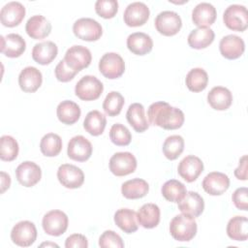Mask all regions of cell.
<instances>
[{
  "mask_svg": "<svg viewBox=\"0 0 248 248\" xmlns=\"http://www.w3.org/2000/svg\"><path fill=\"white\" fill-rule=\"evenodd\" d=\"M149 122L165 130H175L180 128L185 120L181 109L171 107L166 102H155L147 109Z\"/></svg>",
  "mask_w": 248,
  "mask_h": 248,
  "instance_id": "1",
  "label": "cell"
},
{
  "mask_svg": "<svg viewBox=\"0 0 248 248\" xmlns=\"http://www.w3.org/2000/svg\"><path fill=\"white\" fill-rule=\"evenodd\" d=\"M197 222L194 217L187 214L174 216L170 223V235L177 241H190L197 233Z\"/></svg>",
  "mask_w": 248,
  "mask_h": 248,
  "instance_id": "2",
  "label": "cell"
},
{
  "mask_svg": "<svg viewBox=\"0 0 248 248\" xmlns=\"http://www.w3.org/2000/svg\"><path fill=\"white\" fill-rule=\"evenodd\" d=\"M103 83L94 76H84L76 84L75 93L82 101L97 100L103 93Z\"/></svg>",
  "mask_w": 248,
  "mask_h": 248,
  "instance_id": "3",
  "label": "cell"
},
{
  "mask_svg": "<svg viewBox=\"0 0 248 248\" xmlns=\"http://www.w3.org/2000/svg\"><path fill=\"white\" fill-rule=\"evenodd\" d=\"M223 21L225 25L233 31L242 32L248 27L247 9L238 4L230 5L224 12Z\"/></svg>",
  "mask_w": 248,
  "mask_h": 248,
  "instance_id": "4",
  "label": "cell"
},
{
  "mask_svg": "<svg viewBox=\"0 0 248 248\" xmlns=\"http://www.w3.org/2000/svg\"><path fill=\"white\" fill-rule=\"evenodd\" d=\"M73 32L76 37L86 42L97 41L103 34L101 24L90 17H81L75 21L73 25Z\"/></svg>",
  "mask_w": 248,
  "mask_h": 248,
  "instance_id": "5",
  "label": "cell"
},
{
  "mask_svg": "<svg viewBox=\"0 0 248 248\" xmlns=\"http://www.w3.org/2000/svg\"><path fill=\"white\" fill-rule=\"evenodd\" d=\"M99 71L105 78L115 79L124 74L125 62L118 53L107 52L99 61Z\"/></svg>",
  "mask_w": 248,
  "mask_h": 248,
  "instance_id": "6",
  "label": "cell"
},
{
  "mask_svg": "<svg viewBox=\"0 0 248 248\" xmlns=\"http://www.w3.org/2000/svg\"><path fill=\"white\" fill-rule=\"evenodd\" d=\"M68 216L61 210L54 209L46 213L43 217L42 226L45 232L51 236H59L68 229Z\"/></svg>",
  "mask_w": 248,
  "mask_h": 248,
  "instance_id": "7",
  "label": "cell"
},
{
  "mask_svg": "<svg viewBox=\"0 0 248 248\" xmlns=\"http://www.w3.org/2000/svg\"><path fill=\"white\" fill-rule=\"evenodd\" d=\"M37 238V229L30 221H20L16 223L11 232L12 241L20 247L31 246Z\"/></svg>",
  "mask_w": 248,
  "mask_h": 248,
  "instance_id": "8",
  "label": "cell"
},
{
  "mask_svg": "<svg viewBox=\"0 0 248 248\" xmlns=\"http://www.w3.org/2000/svg\"><path fill=\"white\" fill-rule=\"evenodd\" d=\"M182 26L180 16L173 11H163L155 18L157 31L164 36H173L177 34Z\"/></svg>",
  "mask_w": 248,
  "mask_h": 248,
  "instance_id": "9",
  "label": "cell"
},
{
  "mask_svg": "<svg viewBox=\"0 0 248 248\" xmlns=\"http://www.w3.org/2000/svg\"><path fill=\"white\" fill-rule=\"evenodd\" d=\"M109 170L116 176L133 173L137 169V159L130 152H117L109 159Z\"/></svg>",
  "mask_w": 248,
  "mask_h": 248,
  "instance_id": "10",
  "label": "cell"
},
{
  "mask_svg": "<svg viewBox=\"0 0 248 248\" xmlns=\"http://www.w3.org/2000/svg\"><path fill=\"white\" fill-rule=\"evenodd\" d=\"M64 60L70 68L78 73L90 65L92 61V54L87 47L76 45L67 49Z\"/></svg>",
  "mask_w": 248,
  "mask_h": 248,
  "instance_id": "11",
  "label": "cell"
},
{
  "mask_svg": "<svg viewBox=\"0 0 248 248\" xmlns=\"http://www.w3.org/2000/svg\"><path fill=\"white\" fill-rule=\"evenodd\" d=\"M57 178L68 189L79 188L84 182L83 171L75 165L63 164L57 170Z\"/></svg>",
  "mask_w": 248,
  "mask_h": 248,
  "instance_id": "12",
  "label": "cell"
},
{
  "mask_svg": "<svg viewBox=\"0 0 248 248\" xmlns=\"http://www.w3.org/2000/svg\"><path fill=\"white\" fill-rule=\"evenodd\" d=\"M92 144L83 136H75L68 142V157L77 162H85L92 155Z\"/></svg>",
  "mask_w": 248,
  "mask_h": 248,
  "instance_id": "13",
  "label": "cell"
},
{
  "mask_svg": "<svg viewBox=\"0 0 248 248\" xmlns=\"http://www.w3.org/2000/svg\"><path fill=\"white\" fill-rule=\"evenodd\" d=\"M17 181L24 187H33L42 177L41 168L34 162L25 161L19 164L16 170Z\"/></svg>",
  "mask_w": 248,
  "mask_h": 248,
  "instance_id": "14",
  "label": "cell"
},
{
  "mask_svg": "<svg viewBox=\"0 0 248 248\" xmlns=\"http://www.w3.org/2000/svg\"><path fill=\"white\" fill-rule=\"evenodd\" d=\"M149 8L142 2H133L124 11V22L130 27L143 25L149 18Z\"/></svg>",
  "mask_w": 248,
  "mask_h": 248,
  "instance_id": "15",
  "label": "cell"
},
{
  "mask_svg": "<svg viewBox=\"0 0 248 248\" xmlns=\"http://www.w3.org/2000/svg\"><path fill=\"white\" fill-rule=\"evenodd\" d=\"M203 170L202 161L194 155H188L184 157L178 164L177 172L186 181H195Z\"/></svg>",
  "mask_w": 248,
  "mask_h": 248,
  "instance_id": "16",
  "label": "cell"
},
{
  "mask_svg": "<svg viewBox=\"0 0 248 248\" xmlns=\"http://www.w3.org/2000/svg\"><path fill=\"white\" fill-rule=\"evenodd\" d=\"M203 190L211 196H220L230 187V178L227 174L220 171L209 172L202 180Z\"/></svg>",
  "mask_w": 248,
  "mask_h": 248,
  "instance_id": "17",
  "label": "cell"
},
{
  "mask_svg": "<svg viewBox=\"0 0 248 248\" xmlns=\"http://www.w3.org/2000/svg\"><path fill=\"white\" fill-rule=\"evenodd\" d=\"M25 16L24 6L16 1H12L3 6L0 11L1 23L6 27L17 26Z\"/></svg>",
  "mask_w": 248,
  "mask_h": 248,
  "instance_id": "18",
  "label": "cell"
},
{
  "mask_svg": "<svg viewBox=\"0 0 248 248\" xmlns=\"http://www.w3.org/2000/svg\"><path fill=\"white\" fill-rule=\"evenodd\" d=\"M219 50L227 59L233 60L240 57L245 50L244 41L236 35H227L219 43Z\"/></svg>",
  "mask_w": 248,
  "mask_h": 248,
  "instance_id": "19",
  "label": "cell"
},
{
  "mask_svg": "<svg viewBox=\"0 0 248 248\" xmlns=\"http://www.w3.org/2000/svg\"><path fill=\"white\" fill-rule=\"evenodd\" d=\"M178 209L187 215L192 217L200 216L204 209V202L202 196L197 192H186L184 197L177 202Z\"/></svg>",
  "mask_w": 248,
  "mask_h": 248,
  "instance_id": "20",
  "label": "cell"
},
{
  "mask_svg": "<svg viewBox=\"0 0 248 248\" xmlns=\"http://www.w3.org/2000/svg\"><path fill=\"white\" fill-rule=\"evenodd\" d=\"M43 82L42 73L32 66L25 67L18 76L20 89L26 93H33L39 89Z\"/></svg>",
  "mask_w": 248,
  "mask_h": 248,
  "instance_id": "21",
  "label": "cell"
},
{
  "mask_svg": "<svg viewBox=\"0 0 248 248\" xmlns=\"http://www.w3.org/2000/svg\"><path fill=\"white\" fill-rule=\"evenodd\" d=\"M25 31L27 35L34 40L45 39L51 32V23L44 16L36 15L27 20Z\"/></svg>",
  "mask_w": 248,
  "mask_h": 248,
  "instance_id": "22",
  "label": "cell"
},
{
  "mask_svg": "<svg viewBox=\"0 0 248 248\" xmlns=\"http://www.w3.org/2000/svg\"><path fill=\"white\" fill-rule=\"evenodd\" d=\"M26 48L24 39L16 33H11L6 36H1V52L7 57H19Z\"/></svg>",
  "mask_w": 248,
  "mask_h": 248,
  "instance_id": "23",
  "label": "cell"
},
{
  "mask_svg": "<svg viewBox=\"0 0 248 248\" xmlns=\"http://www.w3.org/2000/svg\"><path fill=\"white\" fill-rule=\"evenodd\" d=\"M216 9L207 2L198 4L192 12V20L198 27H208L212 25L216 19Z\"/></svg>",
  "mask_w": 248,
  "mask_h": 248,
  "instance_id": "24",
  "label": "cell"
},
{
  "mask_svg": "<svg viewBox=\"0 0 248 248\" xmlns=\"http://www.w3.org/2000/svg\"><path fill=\"white\" fill-rule=\"evenodd\" d=\"M58 53L57 46L51 41H46L36 44L32 49V58L40 65L51 63Z\"/></svg>",
  "mask_w": 248,
  "mask_h": 248,
  "instance_id": "25",
  "label": "cell"
},
{
  "mask_svg": "<svg viewBox=\"0 0 248 248\" xmlns=\"http://www.w3.org/2000/svg\"><path fill=\"white\" fill-rule=\"evenodd\" d=\"M128 49L137 55H145L152 50L153 41L151 37L143 32H135L127 38Z\"/></svg>",
  "mask_w": 248,
  "mask_h": 248,
  "instance_id": "26",
  "label": "cell"
},
{
  "mask_svg": "<svg viewBox=\"0 0 248 248\" xmlns=\"http://www.w3.org/2000/svg\"><path fill=\"white\" fill-rule=\"evenodd\" d=\"M207 102L216 110H226L232 103V94L226 87L215 86L208 92Z\"/></svg>",
  "mask_w": 248,
  "mask_h": 248,
  "instance_id": "27",
  "label": "cell"
},
{
  "mask_svg": "<svg viewBox=\"0 0 248 248\" xmlns=\"http://www.w3.org/2000/svg\"><path fill=\"white\" fill-rule=\"evenodd\" d=\"M160 208L155 203L143 204L137 213L138 223L144 229H153L160 222Z\"/></svg>",
  "mask_w": 248,
  "mask_h": 248,
  "instance_id": "28",
  "label": "cell"
},
{
  "mask_svg": "<svg viewBox=\"0 0 248 248\" xmlns=\"http://www.w3.org/2000/svg\"><path fill=\"white\" fill-rule=\"evenodd\" d=\"M126 118L128 123L138 133H142L149 127L144 113V108L140 103H134L129 106L126 112Z\"/></svg>",
  "mask_w": 248,
  "mask_h": 248,
  "instance_id": "29",
  "label": "cell"
},
{
  "mask_svg": "<svg viewBox=\"0 0 248 248\" xmlns=\"http://www.w3.org/2000/svg\"><path fill=\"white\" fill-rule=\"evenodd\" d=\"M214 31L209 27H198L188 35V45L192 48L202 49L207 47L214 41Z\"/></svg>",
  "mask_w": 248,
  "mask_h": 248,
  "instance_id": "30",
  "label": "cell"
},
{
  "mask_svg": "<svg viewBox=\"0 0 248 248\" xmlns=\"http://www.w3.org/2000/svg\"><path fill=\"white\" fill-rule=\"evenodd\" d=\"M56 114L60 122L66 125L76 123L81 114V110L78 104L73 101L65 100L59 103L56 108Z\"/></svg>",
  "mask_w": 248,
  "mask_h": 248,
  "instance_id": "31",
  "label": "cell"
},
{
  "mask_svg": "<svg viewBox=\"0 0 248 248\" xmlns=\"http://www.w3.org/2000/svg\"><path fill=\"white\" fill-rule=\"evenodd\" d=\"M149 185L141 178H133L125 181L121 186V193L124 198L129 200L141 199L148 193Z\"/></svg>",
  "mask_w": 248,
  "mask_h": 248,
  "instance_id": "32",
  "label": "cell"
},
{
  "mask_svg": "<svg viewBox=\"0 0 248 248\" xmlns=\"http://www.w3.org/2000/svg\"><path fill=\"white\" fill-rule=\"evenodd\" d=\"M114 223L126 233L138 231L137 213L129 208H120L114 213Z\"/></svg>",
  "mask_w": 248,
  "mask_h": 248,
  "instance_id": "33",
  "label": "cell"
},
{
  "mask_svg": "<svg viewBox=\"0 0 248 248\" xmlns=\"http://www.w3.org/2000/svg\"><path fill=\"white\" fill-rule=\"evenodd\" d=\"M228 236L235 241H244L248 238V219L245 216H234L227 225Z\"/></svg>",
  "mask_w": 248,
  "mask_h": 248,
  "instance_id": "34",
  "label": "cell"
},
{
  "mask_svg": "<svg viewBox=\"0 0 248 248\" xmlns=\"http://www.w3.org/2000/svg\"><path fill=\"white\" fill-rule=\"evenodd\" d=\"M107 125L106 116L99 110L89 111L83 121V128L91 136H100L103 134Z\"/></svg>",
  "mask_w": 248,
  "mask_h": 248,
  "instance_id": "35",
  "label": "cell"
},
{
  "mask_svg": "<svg viewBox=\"0 0 248 248\" xmlns=\"http://www.w3.org/2000/svg\"><path fill=\"white\" fill-rule=\"evenodd\" d=\"M185 82L190 91L201 92L207 86L208 75L202 68H194L188 72Z\"/></svg>",
  "mask_w": 248,
  "mask_h": 248,
  "instance_id": "36",
  "label": "cell"
},
{
  "mask_svg": "<svg viewBox=\"0 0 248 248\" xmlns=\"http://www.w3.org/2000/svg\"><path fill=\"white\" fill-rule=\"evenodd\" d=\"M161 192L167 201L170 202H178L184 197L187 190L182 182L176 179H170L163 184Z\"/></svg>",
  "mask_w": 248,
  "mask_h": 248,
  "instance_id": "37",
  "label": "cell"
},
{
  "mask_svg": "<svg viewBox=\"0 0 248 248\" xmlns=\"http://www.w3.org/2000/svg\"><path fill=\"white\" fill-rule=\"evenodd\" d=\"M41 152L46 157H55L62 150V140L54 133L45 135L40 142Z\"/></svg>",
  "mask_w": 248,
  "mask_h": 248,
  "instance_id": "38",
  "label": "cell"
},
{
  "mask_svg": "<svg viewBox=\"0 0 248 248\" xmlns=\"http://www.w3.org/2000/svg\"><path fill=\"white\" fill-rule=\"evenodd\" d=\"M162 149L167 159L175 160L184 150V140L179 135L170 136L165 140Z\"/></svg>",
  "mask_w": 248,
  "mask_h": 248,
  "instance_id": "39",
  "label": "cell"
},
{
  "mask_svg": "<svg viewBox=\"0 0 248 248\" xmlns=\"http://www.w3.org/2000/svg\"><path fill=\"white\" fill-rule=\"evenodd\" d=\"M18 143L12 136H2L0 139V158L2 161H14L18 155Z\"/></svg>",
  "mask_w": 248,
  "mask_h": 248,
  "instance_id": "40",
  "label": "cell"
},
{
  "mask_svg": "<svg viewBox=\"0 0 248 248\" xmlns=\"http://www.w3.org/2000/svg\"><path fill=\"white\" fill-rule=\"evenodd\" d=\"M124 103V97L119 92L111 91L103 102V109L108 116H116L121 112Z\"/></svg>",
  "mask_w": 248,
  "mask_h": 248,
  "instance_id": "41",
  "label": "cell"
},
{
  "mask_svg": "<svg viewBox=\"0 0 248 248\" xmlns=\"http://www.w3.org/2000/svg\"><path fill=\"white\" fill-rule=\"evenodd\" d=\"M109 139L111 142L117 146H126L130 144L132 136L126 126L120 123H115L109 130Z\"/></svg>",
  "mask_w": 248,
  "mask_h": 248,
  "instance_id": "42",
  "label": "cell"
},
{
  "mask_svg": "<svg viewBox=\"0 0 248 248\" xmlns=\"http://www.w3.org/2000/svg\"><path fill=\"white\" fill-rule=\"evenodd\" d=\"M95 12L103 18H112L118 12L116 0H98L95 3Z\"/></svg>",
  "mask_w": 248,
  "mask_h": 248,
  "instance_id": "43",
  "label": "cell"
},
{
  "mask_svg": "<svg viewBox=\"0 0 248 248\" xmlns=\"http://www.w3.org/2000/svg\"><path fill=\"white\" fill-rule=\"evenodd\" d=\"M99 246L102 248H123L124 242L119 234L113 231H105L99 237Z\"/></svg>",
  "mask_w": 248,
  "mask_h": 248,
  "instance_id": "44",
  "label": "cell"
},
{
  "mask_svg": "<svg viewBox=\"0 0 248 248\" xmlns=\"http://www.w3.org/2000/svg\"><path fill=\"white\" fill-rule=\"evenodd\" d=\"M54 74H55L56 78L59 81H61V82H68V81L72 80L75 78V76L78 74V72L73 70L72 68H70L67 65V63L65 62V60L62 59L56 65L55 70H54Z\"/></svg>",
  "mask_w": 248,
  "mask_h": 248,
  "instance_id": "45",
  "label": "cell"
},
{
  "mask_svg": "<svg viewBox=\"0 0 248 248\" xmlns=\"http://www.w3.org/2000/svg\"><path fill=\"white\" fill-rule=\"evenodd\" d=\"M232 200L237 209L246 211L248 209V189L246 187L237 188L233 192Z\"/></svg>",
  "mask_w": 248,
  "mask_h": 248,
  "instance_id": "46",
  "label": "cell"
},
{
  "mask_svg": "<svg viewBox=\"0 0 248 248\" xmlns=\"http://www.w3.org/2000/svg\"><path fill=\"white\" fill-rule=\"evenodd\" d=\"M66 248H87V238L80 233H74L67 237L65 241Z\"/></svg>",
  "mask_w": 248,
  "mask_h": 248,
  "instance_id": "47",
  "label": "cell"
},
{
  "mask_svg": "<svg viewBox=\"0 0 248 248\" xmlns=\"http://www.w3.org/2000/svg\"><path fill=\"white\" fill-rule=\"evenodd\" d=\"M234 175L239 180L247 179V156L246 155L240 158L238 167L234 170Z\"/></svg>",
  "mask_w": 248,
  "mask_h": 248,
  "instance_id": "48",
  "label": "cell"
},
{
  "mask_svg": "<svg viewBox=\"0 0 248 248\" xmlns=\"http://www.w3.org/2000/svg\"><path fill=\"white\" fill-rule=\"evenodd\" d=\"M11 185V177L5 171H1V194H3Z\"/></svg>",
  "mask_w": 248,
  "mask_h": 248,
  "instance_id": "49",
  "label": "cell"
},
{
  "mask_svg": "<svg viewBox=\"0 0 248 248\" xmlns=\"http://www.w3.org/2000/svg\"><path fill=\"white\" fill-rule=\"evenodd\" d=\"M41 247H44V246H52V247H58V245L57 244H55V243H51V242H45V243H42L41 245H40Z\"/></svg>",
  "mask_w": 248,
  "mask_h": 248,
  "instance_id": "50",
  "label": "cell"
}]
</instances>
